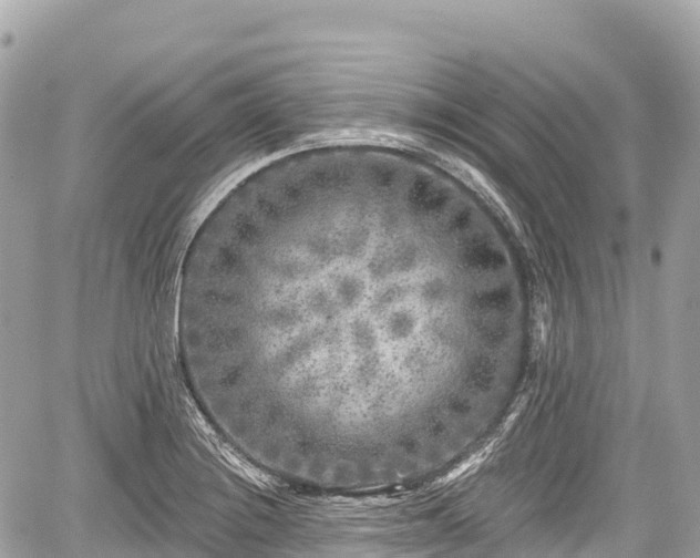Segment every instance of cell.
<instances>
[{
	"label": "cell",
	"mask_w": 700,
	"mask_h": 558,
	"mask_svg": "<svg viewBox=\"0 0 700 558\" xmlns=\"http://www.w3.org/2000/svg\"><path fill=\"white\" fill-rule=\"evenodd\" d=\"M412 221L372 202L330 200L231 218L206 282L239 379L265 411H385L409 337Z\"/></svg>",
	"instance_id": "cell-1"
}]
</instances>
